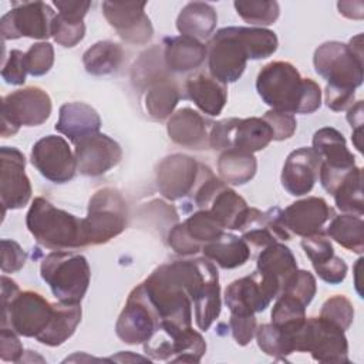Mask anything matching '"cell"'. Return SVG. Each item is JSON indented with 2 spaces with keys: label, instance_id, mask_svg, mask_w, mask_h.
<instances>
[{
  "label": "cell",
  "instance_id": "ee69618b",
  "mask_svg": "<svg viewBox=\"0 0 364 364\" xmlns=\"http://www.w3.org/2000/svg\"><path fill=\"white\" fill-rule=\"evenodd\" d=\"M245 41L249 60L270 57L277 50V37L272 30L263 27H239Z\"/></svg>",
  "mask_w": 364,
  "mask_h": 364
},
{
  "label": "cell",
  "instance_id": "ffe728a7",
  "mask_svg": "<svg viewBox=\"0 0 364 364\" xmlns=\"http://www.w3.org/2000/svg\"><path fill=\"white\" fill-rule=\"evenodd\" d=\"M77 171L85 176H100L118 165L122 149L117 141L97 132L74 144Z\"/></svg>",
  "mask_w": 364,
  "mask_h": 364
},
{
  "label": "cell",
  "instance_id": "ac0fdd59",
  "mask_svg": "<svg viewBox=\"0 0 364 364\" xmlns=\"http://www.w3.org/2000/svg\"><path fill=\"white\" fill-rule=\"evenodd\" d=\"M31 164L50 182L65 183L74 178L77 162L74 152L63 136L47 135L31 149Z\"/></svg>",
  "mask_w": 364,
  "mask_h": 364
},
{
  "label": "cell",
  "instance_id": "f35d334b",
  "mask_svg": "<svg viewBox=\"0 0 364 364\" xmlns=\"http://www.w3.org/2000/svg\"><path fill=\"white\" fill-rule=\"evenodd\" d=\"M179 98L181 94L178 85L168 77L149 87L145 95V107L152 118L162 121L171 117Z\"/></svg>",
  "mask_w": 364,
  "mask_h": 364
},
{
  "label": "cell",
  "instance_id": "f5cc1de1",
  "mask_svg": "<svg viewBox=\"0 0 364 364\" xmlns=\"http://www.w3.org/2000/svg\"><path fill=\"white\" fill-rule=\"evenodd\" d=\"M263 119L270 125L274 141H283L293 136L297 122L291 114L270 109L263 115Z\"/></svg>",
  "mask_w": 364,
  "mask_h": 364
},
{
  "label": "cell",
  "instance_id": "7c38bea8",
  "mask_svg": "<svg viewBox=\"0 0 364 364\" xmlns=\"http://www.w3.org/2000/svg\"><path fill=\"white\" fill-rule=\"evenodd\" d=\"M51 114L50 95L38 87H26L3 97L1 101V136L7 138L21 125L37 127Z\"/></svg>",
  "mask_w": 364,
  "mask_h": 364
},
{
  "label": "cell",
  "instance_id": "d6986e66",
  "mask_svg": "<svg viewBox=\"0 0 364 364\" xmlns=\"http://www.w3.org/2000/svg\"><path fill=\"white\" fill-rule=\"evenodd\" d=\"M26 158L14 146L0 149V200L3 215L7 209H20L31 198L30 179L24 172Z\"/></svg>",
  "mask_w": 364,
  "mask_h": 364
},
{
  "label": "cell",
  "instance_id": "e0dca14e",
  "mask_svg": "<svg viewBox=\"0 0 364 364\" xmlns=\"http://www.w3.org/2000/svg\"><path fill=\"white\" fill-rule=\"evenodd\" d=\"M280 294V284L257 270L232 282L225 290V303L230 314H255L263 311Z\"/></svg>",
  "mask_w": 364,
  "mask_h": 364
},
{
  "label": "cell",
  "instance_id": "d4e9b609",
  "mask_svg": "<svg viewBox=\"0 0 364 364\" xmlns=\"http://www.w3.org/2000/svg\"><path fill=\"white\" fill-rule=\"evenodd\" d=\"M280 208L274 206L266 212L249 208L247 215L240 226L242 239L255 249H264L279 240H289L290 233L280 222Z\"/></svg>",
  "mask_w": 364,
  "mask_h": 364
},
{
  "label": "cell",
  "instance_id": "484cf974",
  "mask_svg": "<svg viewBox=\"0 0 364 364\" xmlns=\"http://www.w3.org/2000/svg\"><path fill=\"white\" fill-rule=\"evenodd\" d=\"M301 247L321 280L328 284H338L346 279L347 264L334 253L333 245L326 233L320 230L303 237Z\"/></svg>",
  "mask_w": 364,
  "mask_h": 364
},
{
  "label": "cell",
  "instance_id": "f6af8a7d",
  "mask_svg": "<svg viewBox=\"0 0 364 364\" xmlns=\"http://www.w3.org/2000/svg\"><path fill=\"white\" fill-rule=\"evenodd\" d=\"M236 13L249 24L255 26H270L273 24L279 14L280 7L277 1L272 0H247L233 3Z\"/></svg>",
  "mask_w": 364,
  "mask_h": 364
},
{
  "label": "cell",
  "instance_id": "9a60e30c",
  "mask_svg": "<svg viewBox=\"0 0 364 364\" xmlns=\"http://www.w3.org/2000/svg\"><path fill=\"white\" fill-rule=\"evenodd\" d=\"M54 17V10L44 1L13 3L11 10L0 20V34L3 40L20 37L47 40L51 37Z\"/></svg>",
  "mask_w": 364,
  "mask_h": 364
},
{
  "label": "cell",
  "instance_id": "c3c4849f",
  "mask_svg": "<svg viewBox=\"0 0 364 364\" xmlns=\"http://www.w3.org/2000/svg\"><path fill=\"white\" fill-rule=\"evenodd\" d=\"M320 317L331 321L346 331L353 324L354 307L346 296L336 294L323 303Z\"/></svg>",
  "mask_w": 364,
  "mask_h": 364
},
{
  "label": "cell",
  "instance_id": "8992f818",
  "mask_svg": "<svg viewBox=\"0 0 364 364\" xmlns=\"http://www.w3.org/2000/svg\"><path fill=\"white\" fill-rule=\"evenodd\" d=\"M40 274L58 301L80 304L88 290L91 270L82 255L57 250L43 259Z\"/></svg>",
  "mask_w": 364,
  "mask_h": 364
},
{
  "label": "cell",
  "instance_id": "f546056e",
  "mask_svg": "<svg viewBox=\"0 0 364 364\" xmlns=\"http://www.w3.org/2000/svg\"><path fill=\"white\" fill-rule=\"evenodd\" d=\"M203 209L209 210L212 216L223 226V229L239 230L247 215L249 206L239 193H236L228 186V183L222 181Z\"/></svg>",
  "mask_w": 364,
  "mask_h": 364
},
{
  "label": "cell",
  "instance_id": "8d00e7d4",
  "mask_svg": "<svg viewBox=\"0 0 364 364\" xmlns=\"http://www.w3.org/2000/svg\"><path fill=\"white\" fill-rule=\"evenodd\" d=\"M327 235L340 246L357 255L364 250V222L361 216L351 213L334 216L327 228Z\"/></svg>",
  "mask_w": 364,
  "mask_h": 364
},
{
  "label": "cell",
  "instance_id": "f1b7e54d",
  "mask_svg": "<svg viewBox=\"0 0 364 364\" xmlns=\"http://www.w3.org/2000/svg\"><path fill=\"white\" fill-rule=\"evenodd\" d=\"M164 63L169 71L186 73L202 65L208 55L206 46L192 37L178 36L164 40Z\"/></svg>",
  "mask_w": 364,
  "mask_h": 364
},
{
  "label": "cell",
  "instance_id": "6f0895ef",
  "mask_svg": "<svg viewBox=\"0 0 364 364\" xmlns=\"http://www.w3.org/2000/svg\"><path fill=\"white\" fill-rule=\"evenodd\" d=\"M354 90H341L326 85V104L333 111H344L354 104Z\"/></svg>",
  "mask_w": 364,
  "mask_h": 364
},
{
  "label": "cell",
  "instance_id": "30bf717a",
  "mask_svg": "<svg viewBox=\"0 0 364 364\" xmlns=\"http://www.w3.org/2000/svg\"><path fill=\"white\" fill-rule=\"evenodd\" d=\"M144 351L152 360L171 363H199L206 353L203 337L192 327L161 323L154 336L144 343Z\"/></svg>",
  "mask_w": 364,
  "mask_h": 364
},
{
  "label": "cell",
  "instance_id": "e575fe53",
  "mask_svg": "<svg viewBox=\"0 0 364 364\" xmlns=\"http://www.w3.org/2000/svg\"><path fill=\"white\" fill-rule=\"evenodd\" d=\"M81 321V306L54 303V314L47 328L36 338L41 344L57 347L68 340Z\"/></svg>",
  "mask_w": 364,
  "mask_h": 364
},
{
  "label": "cell",
  "instance_id": "7402d4cb",
  "mask_svg": "<svg viewBox=\"0 0 364 364\" xmlns=\"http://www.w3.org/2000/svg\"><path fill=\"white\" fill-rule=\"evenodd\" d=\"M199 164L189 155L173 154L164 158L156 166L159 192L169 200L189 195L196 183Z\"/></svg>",
  "mask_w": 364,
  "mask_h": 364
},
{
  "label": "cell",
  "instance_id": "836d02e7",
  "mask_svg": "<svg viewBox=\"0 0 364 364\" xmlns=\"http://www.w3.org/2000/svg\"><path fill=\"white\" fill-rule=\"evenodd\" d=\"M202 252L206 259L216 262L222 269L239 267L250 257V246L242 237L226 232L216 240L206 243Z\"/></svg>",
  "mask_w": 364,
  "mask_h": 364
},
{
  "label": "cell",
  "instance_id": "cb8c5ba5",
  "mask_svg": "<svg viewBox=\"0 0 364 364\" xmlns=\"http://www.w3.org/2000/svg\"><path fill=\"white\" fill-rule=\"evenodd\" d=\"M321 159L313 148L301 146L289 154L282 171V185L293 196L309 193L318 179Z\"/></svg>",
  "mask_w": 364,
  "mask_h": 364
},
{
  "label": "cell",
  "instance_id": "2e32d148",
  "mask_svg": "<svg viewBox=\"0 0 364 364\" xmlns=\"http://www.w3.org/2000/svg\"><path fill=\"white\" fill-rule=\"evenodd\" d=\"M159 323V314L149 301L141 283L129 293L117 320L115 333L127 344H141L154 336Z\"/></svg>",
  "mask_w": 364,
  "mask_h": 364
},
{
  "label": "cell",
  "instance_id": "681fc988",
  "mask_svg": "<svg viewBox=\"0 0 364 364\" xmlns=\"http://www.w3.org/2000/svg\"><path fill=\"white\" fill-rule=\"evenodd\" d=\"M316 290H317V284H316L314 276L307 270L297 269L293 273V276L286 282L280 293H286L296 297L307 307L313 300Z\"/></svg>",
  "mask_w": 364,
  "mask_h": 364
},
{
  "label": "cell",
  "instance_id": "f907efd6",
  "mask_svg": "<svg viewBox=\"0 0 364 364\" xmlns=\"http://www.w3.org/2000/svg\"><path fill=\"white\" fill-rule=\"evenodd\" d=\"M53 64H54V48L47 41L36 43L26 51L27 73L34 77H40L48 73Z\"/></svg>",
  "mask_w": 364,
  "mask_h": 364
},
{
  "label": "cell",
  "instance_id": "7dc6e473",
  "mask_svg": "<svg viewBox=\"0 0 364 364\" xmlns=\"http://www.w3.org/2000/svg\"><path fill=\"white\" fill-rule=\"evenodd\" d=\"M85 34V24L82 20L70 18L63 14H55L51 26V37L63 47L77 46Z\"/></svg>",
  "mask_w": 364,
  "mask_h": 364
},
{
  "label": "cell",
  "instance_id": "4dcf8cb0",
  "mask_svg": "<svg viewBox=\"0 0 364 364\" xmlns=\"http://www.w3.org/2000/svg\"><path fill=\"white\" fill-rule=\"evenodd\" d=\"M188 97L205 114L216 117L228 101V88L208 73H196L188 77L185 84Z\"/></svg>",
  "mask_w": 364,
  "mask_h": 364
},
{
  "label": "cell",
  "instance_id": "5b68a950",
  "mask_svg": "<svg viewBox=\"0 0 364 364\" xmlns=\"http://www.w3.org/2000/svg\"><path fill=\"white\" fill-rule=\"evenodd\" d=\"M316 73L327 81V87L355 90L363 84V34H357L348 44L326 41L314 51Z\"/></svg>",
  "mask_w": 364,
  "mask_h": 364
},
{
  "label": "cell",
  "instance_id": "4316f807",
  "mask_svg": "<svg viewBox=\"0 0 364 364\" xmlns=\"http://www.w3.org/2000/svg\"><path fill=\"white\" fill-rule=\"evenodd\" d=\"M169 138L185 148L203 149L209 145V134L205 118L192 108H181L171 115L166 124Z\"/></svg>",
  "mask_w": 364,
  "mask_h": 364
},
{
  "label": "cell",
  "instance_id": "680465c9",
  "mask_svg": "<svg viewBox=\"0 0 364 364\" xmlns=\"http://www.w3.org/2000/svg\"><path fill=\"white\" fill-rule=\"evenodd\" d=\"M54 6L60 10L58 13L70 17V18H77V20H82L84 16L87 14L88 9L91 7V1H70V0H55Z\"/></svg>",
  "mask_w": 364,
  "mask_h": 364
},
{
  "label": "cell",
  "instance_id": "816d5d0a",
  "mask_svg": "<svg viewBox=\"0 0 364 364\" xmlns=\"http://www.w3.org/2000/svg\"><path fill=\"white\" fill-rule=\"evenodd\" d=\"M27 65H26V53L20 50H11L9 57L3 60L1 77L7 84L21 85L26 81Z\"/></svg>",
  "mask_w": 364,
  "mask_h": 364
},
{
  "label": "cell",
  "instance_id": "3957f363",
  "mask_svg": "<svg viewBox=\"0 0 364 364\" xmlns=\"http://www.w3.org/2000/svg\"><path fill=\"white\" fill-rule=\"evenodd\" d=\"M142 287L159 314L161 323L192 327V300L185 287L179 260L156 267ZM159 323V324H161Z\"/></svg>",
  "mask_w": 364,
  "mask_h": 364
},
{
  "label": "cell",
  "instance_id": "4fadbf2b",
  "mask_svg": "<svg viewBox=\"0 0 364 364\" xmlns=\"http://www.w3.org/2000/svg\"><path fill=\"white\" fill-rule=\"evenodd\" d=\"M206 50L209 73L213 78L226 85L242 77L249 55L239 27L218 30L209 40Z\"/></svg>",
  "mask_w": 364,
  "mask_h": 364
},
{
  "label": "cell",
  "instance_id": "8fae6325",
  "mask_svg": "<svg viewBox=\"0 0 364 364\" xmlns=\"http://www.w3.org/2000/svg\"><path fill=\"white\" fill-rule=\"evenodd\" d=\"M273 141L270 125L257 117L226 118L212 124L209 132V146L218 151L239 149L243 152H257Z\"/></svg>",
  "mask_w": 364,
  "mask_h": 364
},
{
  "label": "cell",
  "instance_id": "91938a15",
  "mask_svg": "<svg viewBox=\"0 0 364 364\" xmlns=\"http://www.w3.org/2000/svg\"><path fill=\"white\" fill-rule=\"evenodd\" d=\"M347 121L351 124V127L355 128V131L361 129L363 125V101H357L348 108L347 112Z\"/></svg>",
  "mask_w": 364,
  "mask_h": 364
},
{
  "label": "cell",
  "instance_id": "603a6c76",
  "mask_svg": "<svg viewBox=\"0 0 364 364\" xmlns=\"http://www.w3.org/2000/svg\"><path fill=\"white\" fill-rule=\"evenodd\" d=\"M331 216L333 209L318 196L296 200L284 210H280V222L284 229L289 233L303 237L320 232Z\"/></svg>",
  "mask_w": 364,
  "mask_h": 364
},
{
  "label": "cell",
  "instance_id": "1f68e13d",
  "mask_svg": "<svg viewBox=\"0 0 364 364\" xmlns=\"http://www.w3.org/2000/svg\"><path fill=\"white\" fill-rule=\"evenodd\" d=\"M218 23L215 9L203 1L188 3L176 18V28L181 36L192 37L196 40L208 38Z\"/></svg>",
  "mask_w": 364,
  "mask_h": 364
},
{
  "label": "cell",
  "instance_id": "9f6ffc18",
  "mask_svg": "<svg viewBox=\"0 0 364 364\" xmlns=\"http://www.w3.org/2000/svg\"><path fill=\"white\" fill-rule=\"evenodd\" d=\"M24 350L18 334L10 327H3L0 330V358L3 361L18 363L23 357Z\"/></svg>",
  "mask_w": 364,
  "mask_h": 364
},
{
  "label": "cell",
  "instance_id": "83f0119b",
  "mask_svg": "<svg viewBox=\"0 0 364 364\" xmlns=\"http://www.w3.org/2000/svg\"><path fill=\"white\" fill-rule=\"evenodd\" d=\"M101 118L98 112L84 102H67L60 107L55 129L65 135L73 144L100 132Z\"/></svg>",
  "mask_w": 364,
  "mask_h": 364
},
{
  "label": "cell",
  "instance_id": "60d3db41",
  "mask_svg": "<svg viewBox=\"0 0 364 364\" xmlns=\"http://www.w3.org/2000/svg\"><path fill=\"white\" fill-rule=\"evenodd\" d=\"M182 228L186 232L188 237L202 250V247L220 237L225 233L223 226L212 216L209 210L199 209L192 213L185 222H182Z\"/></svg>",
  "mask_w": 364,
  "mask_h": 364
},
{
  "label": "cell",
  "instance_id": "d6a6232c",
  "mask_svg": "<svg viewBox=\"0 0 364 364\" xmlns=\"http://www.w3.org/2000/svg\"><path fill=\"white\" fill-rule=\"evenodd\" d=\"M257 272L274 279L280 284V291L286 282L297 270V262L291 250L283 243H273L259 252Z\"/></svg>",
  "mask_w": 364,
  "mask_h": 364
},
{
  "label": "cell",
  "instance_id": "ba28073f",
  "mask_svg": "<svg viewBox=\"0 0 364 364\" xmlns=\"http://www.w3.org/2000/svg\"><path fill=\"white\" fill-rule=\"evenodd\" d=\"M287 336L291 353H310L320 363H348L344 330L323 317H306L303 324Z\"/></svg>",
  "mask_w": 364,
  "mask_h": 364
},
{
  "label": "cell",
  "instance_id": "d590c367",
  "mask_svg": "<svg viewBox=\"0 0 364 364\" xmlns=\"http://www.w3.org/2000/svg\"><path fill=\"white\" fill-rule=\"evenodd\" d=\"M257 169V161L253 154L239 149L222 151L218 159V172L225 183L243 185L249 182Z\"/></svg>",
  "mask_w": 364,
  "mask_h": 364
},
{
  "label": "cell",
  "instance_id": "ab89813d",
  "mask_svg": "<svg viewBox=\"0 0 364 364\" xmlns=\"http://www.w3.org/2000/svg\"><path fill=\"white\" fill-rule=\"evenodd\" d=\"M336 206L346 213L361 216L364 213L363 202V173L361 168L354 166L338 183L333 192Z\"/></svg>",
  "mask_w": 364,
  "mask_h": 364
},
{
  "label": "cell",
  "instance_id": "74e56055",
  "mask_svg": "<svg viewBox=\"0 0 364 364\" xmlns=\"http://www.w3.org/2000/svg\"><path fill=\"white\" fill-rule=\"evenodd\" d=\"M124 51L119 44L112 41H98L82 55L85 71L92 75H107L117 71L122 63Z\"/></svg>",
  "mask_w": 364,
  "mask_h": 364
},
{
  "label": "cell",
  "instance_id": "b9f144b4",
  "mask_svg": "<svg viewBox=\"0 0 364 364\" xmlns=\"http://www.w3.org/2000/svg\"><path fill=\"white\" fill-rule=\"evenodd\" d=\"M306 320V306L296 297L280 293L272 309V324L286 333L299 328Z\"/></svg>",
  "mask_w": 364,
  "mask_h": 364
},
{
  "label": "cell",
  "instance_id": "6da1fadb",
  "mask_svg": "<svg viewBox=\"0 0 364 364\" xmlns=\"http://www.w3.org/2000/svg\"><path fill=\"white\" fill-rule=\"evenodd\" d=\"M256 90L272 109L287 114H313L321 105L320 85L311 78H301L287 61L266 64L257 74Z\"/></svg>",
  "mask_w": 364,
  "mask_h": 364
},
{
  "label": "cell",
  "instance_id": "277c9868",
  "mask_svg": "<svg viewBox=\"0 0 364 364\" xmlns=\"http://www.w3.org/2000/svg\"><path fill=\"white\" fill-rule=\"evenodd\" d=\"M1 326L10 327L18 336L37 338L50 324L54 303H48L40 293L20 291L14 280L1 276Z\"/></svg>",
  "mask_w": 364,
  "mask_h": 364
},
{
  "label": "cell",
  "instance_id": "7bdbcfd3",
  "mask_svg": "<svg viewBox=\"0 0 364 364\" xmlns=\"http://www.w3.org/2000/svg\"><path fill=\"white\" fill-rule=\"evenodd\" d=\"M161 57V48L152 47L151 50L141 54V58L132 67V81L135 85L144 88L151 87L154 82L168 78L165 71L166 65Z\"/></svg>",
  "mask_w": 364,
  "mask_h": 364
},
{
  "label": "cell",
  "instance_id": "52a82bcc",
  "mask_svg": "<svg viewBox=\"0 0 364 364\" xmlns=\"http://www.w3.org/2000/svg\"><path fill=\"white\" fill-rule=\"evenodd\" d=\"M185 287L195 309L199 330L206 331L220 314V286L216 266L208 259L179 260Z\"/></svg>",
  "mask_w": 364,
  "mask_h": 364
},
{
  "label": "cell",
  "instance_id": "9c48e42d",
  "mask_svg": "<svg viewBox=\"0 0 364 364\" xmlns=\"http://www.w3.org/2000/svg\"><path fill=\"white\" fill-rule=\"evenodd\" d=\"M127 203L117 189L97 191L88 202L87 218L82 219L88 246L102 245L118 236L127 226Z\"/></svg>",
  "mask_w": 364,
  "mask_h": 364
},
{
  "label": "cell",
  "instance_id": "bcb514c9",
  "mask_svg": "<svg viewBox=\"0 0 364 364\" xmlns=\"http://www.w3.org/2000/svg\"><path fill=\"white\" fill-rule=\"evenodd\" d=\"M256 340L259 348L276 360H286L291 354L289 336L274 324H262L256 330Z\"/></svg>",
  "mask_w": 364,
  "mask_h": 364
},
{
  "label": "cell",
  "instance_id": "44dd1931",
  "mask_svg": "<svg viewBox=\"0 0 364 364\" xmlns=\"http://www.w3.org/2000/svg\"><path fill=\"white\" fill-rule=\"evenodd\" d=\"M146 3H117L102 1V13L118 33V36L132 44H145L152 38L154 28L145 14Z\"/></svg>",
  "mask_w": 364,
  "mask_h": 364
},
{
  "label": "cell",
  "instance_id": "7a4b0ae2",
  "mask_svg": "<svg viewBox=\"0 0 364 364\" xmlns=\"http://www.w3.org/2000/svg\"><path fill=\"white\" fill-rule=\"evenodd\" d=\"M26 225L34 239L53 250H74L88 246L82 219L55 208L44 198H36L27 212Z\"/></svg>",
  "mask_w": 364,
  "mask_h": 364
},
{
  "label": "cell",
  "instance_id": "11a10c76",
  "mask_svg": "<svg viewBox=\"0 0 364 364\" xmlns=\"http://www.w3.org/2000/svg\"><path fill=\"white\" fill-rule=\"evenodd\" d=\"M27 255L21 246L10 239L1 240V272L14 273L26 264Z\"/></svg>",
  "mask_w": 364,
  "mask_h": 364
},
{
  "label": "cell",
  "instance_id": "5bb4252c",
  "mask_svg": "<svg viewBox=\"0 0 364 364\" xmlns=\"http://www.w3.org/2000/svg\"><path fill=\"white\" fill-rule=\"evenodd\" d=\"M313 149L321 159L318 178L321 186L333 195L341 179L355 166L344 135L331 127L320 128L313 135Z\"/></svg>",
  "mask_w": 364,
  "mask_h": 364
},
{
  "label": "cell",
  "instance_id": "db71d44e",
  "mask_svg": "<svg viewBox=\"0 0 364 364\" xmlns=\"http://www.w3.org/2000/svg\"><path fill=\"white\" fill-rule=\"evenodd\" d=\"M229 326L232 336L239 346H246L252 341L257 330L255 314H230Z\"/></svg>",
  "mask_w": 364,
  "mask_h": 364
}]
</instances>
